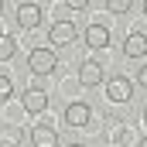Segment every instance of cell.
<instances>
[{"label":"cell","mask_w":147,"mask_h":147,"mask_svg":"<svg viewBox=\"0 0 147 147\" xmlns=\"http://www.w3.org/2000/svg\"><path fill=\"white\" fill-rule=\"evenodd\" d=\"M28 69L34 75H51L58 69V55H55V48H31L28 51Z\"/></svg>","instance_id":"cell-1"},{"label":"cell","mask_w":147,"mask_h":147,"mask_svg":"<svg viewBox=\"0 0 147 147\" xmlns=\"http://www.w3.org/2000/svg\"><path fill=\"white\" fill-rule=\"evenodd\" d=\"M75 38H79V28H75L72 21H55L48 28V45L51 48H65V45H72Z\"/></svg>","instance_id":"cell-2"},{"label":"cell","mask_w":147,"mask_h":147,"mask_svg":"<svg viewBox=\"0 0 147 147\" xmlns=\"http://www.w3.org/2000/svg\"><path fill=\"white\" fill-rule=\"evenodd\" d=\"M41 17H45V10L38 7V3H21L17 7V14H14V21H17V28L21 31H34V28H41Z\"/></svg>","instance_id":"cell-3"},{"label":"cell","mask_w":147,"mask_h":147,"mask_svg":"<svg viewBox=\"0 0 147 147\" xmlns=\"http://www.w3.org/2000/svg\"><path fill=\"white\" fill-rule=\"evenodd\" d=\"M106 96H110L113 103H127V99L134 96V82H130L127 75H110V82H106Z\"/></svg>","instance_id":"cell-4"},{"label":"cell","mask_w":147,"mask_h":147,"mask_svg":"<svg viewBox=\"0 0 147 147\" xmlns=\"http://www.w3.org/2000/svg\"><path fill=\"white\" fill-rule=\"evenodd\" d=\"M79 82L89 89V86H99V82H106V72H103V62H96V58H89V62H82L79 65Z\"/></svg>","instance_id":"cell-5"},{"label":"cell","mask_w":147,"mask_h":147,"mask_svg":"<svg viewBox=\"0 0 147 147\" xmlns=\"http://www.w3.org/2000/svg\"><path fill=\"white\" fill-rule=\"evenodd\" d=\"M21 103H24V110H28V113H34V116H38V113H45V110H48V89L31 86V89L21 96Z\"/></svg>","instance_id":"cell-6"},{"label":"cell","mask_w":147,"mask_h":147,"mask_svg":"<svg viewBox=\"0 0 147 147\" xmlns=\"http://www.w3.org/2000/svg\"><path fill=\"white\" fill-rule=\"evenodd\" d=\"M82 41H86L92 51H103V48H110V28H103V24H89V28L82 31Z\"/></svg>","instance_id":"cell-7"},{"label":"cell","mask_w":147,"mask_h":147,"mask_svg":"<svg viewBox=\"0 0 147 147\" xmlns=\"http://www.w3.org/2000/svg\"><path fill=\"white\" fill-rule=\"evenodd\" d=\"M123 55L127 58H144L147 55V34L144 31H130L123 38Z\"/></svg>","instance_id":"cell-8"},{"label":"cell","mask_w":147,"mask_h":147,"mask_svg":"<svg viewBox=\"0 0 147 147\" xmlns=\"http://www.w3.org/2000/svg\"><path fill=\"white\" fill-rule=\"evenodd\" d=\"M31 144H34V147H58V130H55L51 123H34Z\"/></svg>","instance_id":"cell-9"},{"label":"cell","mask_w":147,"mask_h":147,"mask_svg":"<svg viewBox=\"0 0 147 147\" xmlns=\"http://www.w3.org/2000/svg\"><path fill=\"white\" fill-rule=\"evenodd\" d=\"M92 120V106L89 103H69L65 106V123L69 127H86Z\"/></svg>","instance_id":"cell-10"},{"label":"cell","mask_w":147,"mask_h":147,"mask_svg":"<svg viewBox=\"0 0 147 147\" xmlns=\"http://www.w3.org/2000/svg\"><path fill=\"white\" fill-rule=\"evenodd\" d=\"M14 55H17V41L10 34H0V62H10Z\"/></svg>","instance_id":"cell-11"},{"label":"cell","mask_w":147,"mask_h":147,"mask_svg":"<svg viewBox=\"0 0 147 147\" xmlns=\"http://www.w3.org/2000/svg\"><path fill=\"white\" fill-rule=\"evenodd\" d=\"M103 3L110 14H130V7H134V0H103Z\"/></svg>","instance_id":"cell-12"},{"label":"cell","mask_w":147,"mask_h":147,"mask_svg":"<svg viewBox=\"0 0 147 147\" xmlns=\"http://www.w3.org/2000/svg\"><path fill=\"white\" fill-rule=\"evenodd\" d=\"M10 96H14V79H10V75H3V72H0V103H7Z\"/></svg>","instance_id":"cell-13"},{"label":"cell","mask_w":147,"mask_h":147,"mask_svg":"<svg viewBox=\"0 0 147 147\" xmlns=\"http://www.w3.org/2000/svg\"><path fill=\"white\" fill-rule=\"evenodd\" d=\"M89 3H92V0H65L69 10H89Z\"/></svg>","instance_id":"cell-14"},{"label":"cell","mask_w":147,"mask_h":147,"mask_svg":"<svg viewBox=\"0 0 147 147\" xmlns=\"http://www.w3.org/2000/svg\"><path fill=\"white\" fill-rule=\"evenodd\" d=\"M137 86H144V89H147V65H140V72H137Z\"/></svg>","instance_id":"cell-15"},{"label":"cell","mask_w":147,"mask_h":147,"mask_svg":"<svg viewBox=\"0 0 147 147\" xmlns=\"http://www.w3.org/2000/svg\"><path fill=\"white\" fill-rule=\"evenodd\" d=\"M137 147H147V137H144V140H140V144H137Z\"/></svg>","instance_id":"cell-16"},{"label":"cell","mask_w":147,"mask_h":147,"mask_svg":"<svg viewBox=\"0 0 147 147\" xmlns=\"http://www.w3.org/2000/svg\"><path fill=\"white\" fill-rule=\"evenodd\" d=\"M65 147H82V144H79V140H75V144H65Z\"/></svg>","instance_id":"cell-17"},{"label":"cell","mask_w":147,"mask_h":147,"mask_svg":"<svg viewBox=\"0 0 147 147\" xmlns=\"http://www.w3.org/2000/svg\"><path fill=\"white\" fill-rule=\"evenodd\" d=\"M144 17H147V0H144Z\"/></svg>","instance_id":"cell-18"},{"label":"cell","mask_w":147,"mask_h":147,"mask_svg":"<svg viewBox=\"0 0 147 147\" xmlns=\"http://www.w3.org/2000/svg\"><path fill=\"white\" fill-rule=\"evenodd\" d=\"M144 123H147V106H144Z\"/></svg>","instance_id":"cell-19"},{"label":"cell","mask_w":147,"mask_h":147,"mask_svg":"<svg viewBox=\"0 0 147 147\" xmlns=\"http://www.w3.org/2000/svg\"><path fill=\"white\" fill-rule=\"evenodd\" d=\"M0 14H3V0H0Z\"/></svg>","instance_id":"cell-20"}]
</instances>
